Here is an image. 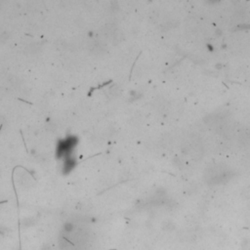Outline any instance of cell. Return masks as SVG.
Wrapping results in <instances>:
<instances>
[{
    "mask_svg": "<svg viewBox=\"0 0 250 250\" xmlns=\"http://www.w3.org/2000/svg\"><path fill=\"white\" fill-rule=\"evenodd\" d=\"M76 143V138H74V137H68L64 141H61L58 145V149H57L58 155L59 156L70 157V153L72 151Z\"/></svg>",
    "mask_w": 250,
    "mask_h": 250,
    "instance_id": "1",
    "label": "cell"
},
{
    "mask_svg": "<svg viewBox=\"0 0 250 250\" xmlns=\"http://www.w3.org/2000/svg\"><path fill=\"white\" fill-rule=\"evenodd\" d=\"M74 159H72V157H66V162H65V171H70L74 167Z\"/></svg>",
    "mask_w": 250,
    "mask_h": 250,
    "instance_id": "2",
    "label": "cell"
}]
</instances>
